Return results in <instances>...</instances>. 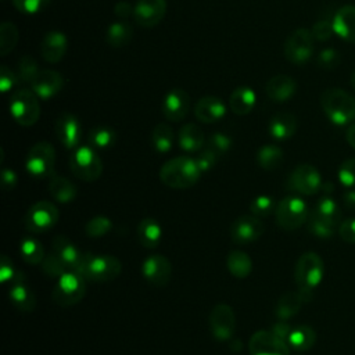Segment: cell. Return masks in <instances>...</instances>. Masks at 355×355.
<instances>
[{"label":"cell","instance_id":"44","mask_svg":"<svg viewBox=\"0 0 355 355\" xmlns=\"http://www.w3.org/2000/svg\"><path fill=\"white\" fill-rule=\"evenodd\" d=\"M40 266H42V270L44 275H47L49 277H54V279H58L65 272H68V268L65 266V263L58 258V255L54 251H51L50 254H47L44 257Z\"/></svg>","mask_w":355,"mask_h":355},{"label":"cell","instance_id":"20","mask_svg":"<svg viewBox=\"0 0 355 355\" xmlns=\"http://www.w3.org/2000/svg\"><path fill=\"white\" fill-rule=\"evenodd\" d=\"M64 86V76L54 69H42L31 83L33 93L40 98L55 96Z\"/></svg>","mask_w":355,"mask_h":355},{"label":"cell","instance_id":"45","mask_svg":"<svg viewBox=\"0 0 355 355\" xmlns=\"http://www.w3.org/2000/svg\"><path fill=\"white\" fill-rule=\"evenodd\" d=\"M276 209V202L269 196H258L250 204V211L252 215L258 218H266Z\"/></svg>","mask_w":355,"mask_h":355},{"label":"cell","instance_id":"38","mask_svg":"<svg viewBox=\"0 0 355 355\" xmlns=\"http://www.w3.org/2000/svg\"><path fill=\"white\" fill-rule=\"evenodd\" d=\"M19 252L22 259L29 265H40L44 259V248L42 243L33 237H24L19 243Z\"/></svg>","mask_w":355,"mask_h":355},{"label":"cell","instance_id":"26","mask_svg":"<svg viewBox=\"0 0 355 355\" xmlns=\"http://www.w3.org/2000/svg\"><path fill=\"white\" fill-rule=\"evenodd\" d=\"M297 90L295 80L288 75H276L270 78L265 86L266 96L276 103L287 101Z\"/></svg>","mask_w":355,"mask_h":355},{"label":"cell","instance_id":"43","mask_svg":"<svg viewBox=\"0 0 355 355\" xmlns=\"http://www.w3.org/2000/svg\"><path fill=\"white\" fill-rule=\"evenodd\" d=\"M112 227V222L105 215H96L85 225V233L89 237L97 239L107 234Z\"/></svg>","mask_w":355,"mask_h":355},{"label":"cell","instance_id":"21","mask_svg":"<svg viewBox=\"0 0 355 355\" xmlns=\"http://www.w3.org/2000/svg\"><path fill=\"white\" fill-rule=\"evenodd\" d=\"M8 298H10L11 304L22 312H31L36 306L35 293L32 291L25 276L21 272L17 276V279L10 284Z\"/></svg>","mask_w":355,"mask_h":355},{"label":"cell","instance_id":"33","mask_svg":"<svg viewBox=\"0 0 355 355\" xmlns=\"http://www.w3.org/2000/svg\"><path fill=\"white\" fill-rule=\"evenodd\" d=\"M49 191L55 201L62 202V204L71 202L78 194L76 186L69 179H67L64 176H57V175L50 178Z\"/></svg>","mask_w":355,"mask_h":355},{"label":"cell","instance_id":"2","mask_svg":"<svg viewBox=\"0 0 355 355\" xmlns=\"http://www.w3.org/2000/svg\"><path fill=\"white\" fill-rule=\"evenodd\" d=\"M323 272L324 263L316 252L308 251L298 258L294 268V280L297 283L298 293L305 302L311 301L313 290L323 279Z\"/></svg>","mask_w":355,"mask_h":355},{"label":"cell","instance_id":"3","mask_svg":"<svg viewBox=\"0 0 355 355\" xmlns=\"http://www.w3.org/2000/svg\"><path fill=\"white\" fill-rule=\"evenodd\" d=\"M320 105L334 125H345L355 119V97L343 89L324 90L320 96Z\"/></svg>","mask_w":355,"mask_h":355},{"label":"cell","instance_id":"57","mask_svg":"<svg viewBox=\"0 0 355 355\" xmlns=\"http://www.w3.org/2000/svg\"><path fill=\"white\" fill-rule=\"evenodd\" d=\"M270 330H272L277 337H280L282 340L287 341V340H288V336H290V333H291V330H293V327H291L286 320H279L277 323H275V324L272 326Z\"/></svg>","mask_w":355,"mask_h":355},{"label":"cell","instance_id":"40","mask_svg":"<svg viewBox=\"0 0 355 355\" xmlns=\"http://www.w3.org/2000/svg\"><path fill=\"white\" fill-rule=\"evenodd\" d=\"M173 130L168 123H158L151 135V144L155 148V151L165 154L168 151H171L172 146H173Z\"/></svg>","mask_w":355,"mask_h":355},{"label":"cell","instance_id":"13","mask_svg":"<svg viewBox=\"0 0 355 355\" xmlns=\"http://www.w3.org/2000/svg\"><path fill=\"white\" fill-rule=\"evenodd\" d=\"M236 316L230 305L216 304L209 312V330L218 341H229L234 336Z\"/></svg>","mask_w":355,"mask_h":355},{"label":"cell","instance_id":"29","mask_svg":"<svg viewBox=\"0 0 355 355\" xmlns=\"http://www.w3.org/2000/svg\"><path fill=\"white\" fill-rule=\"evenodd\" d=\"M136 233H137L139 243L148 250L155 248L162 239L161 225L158 223V220L150 216L140 220V223L137 225Z\"/></svg>","mask_w":355,"mask_h":355},{"label":"cell","instance_id":"34","mask_svg":"<svg viewBox=\"0 0 355 355\" xmlns=\"http://www.w3.org/2000/svg\"><path fill=\"white\" fill-rule=\"evenodd\" d=\"M308 230L319 237V239H329L334 234L338 223L323 216L322 214H319L315 208L309 212L308 215Z\"/></svg>","mask_w":355,"mask_h":355},{"label":"cell","instance_id":"50","mask_svg":"<svg viewBox=\"0 0 355 355\" xmlns=\"http://www.w3.org/2000/svg\"><path fill=\"white\" fill-rule=\"evenodd\" d=\"M15 8L24 14H36L44 10L50 0H12Z\"/></svg>","mask_w":355,"mask_h":355},{"label":"cell","instance_id":"60","mask_svg":"<svg viewBox=\"0 0 355 355\" xmlns=\"http://www.w3.org/2000/svg\"><path fill=\"white\" fill-rule=\"evenodd\" d=\"M344 204L351 208L355 209V191H347L344 194Z\"/></svg>","mask_w":355,"mask_h":355},{"label":"cell","instance_id":"53","mask_svg":"<svg viewBox=\"0 0 355 355\" xmlns=\"http://www.w3.org/2000/svg\"><path fill=\"white\" fill-rule=\"evenodd\" d=\"M316 62L323 69H334L340 64V54L333 49H324L319 53Z\"/></svg>","mask_w":355,"mask_h":355},{"label":"cell","instance_id":"27","mask_svg":"<svg viewBox=\"0 0 355 355\" xmlns=\"http://www.w3.org/2000/svg\"><path fill=\"white\" fill-rule=\"evenodd\" d=\"M297 130V118L291 112H277L269 122V133L276 140H287Z\"/></svg>","mask_w":355,"mask_h":355},{"label":"cell","instance_id":"5","mask_svg":"<svg viewBox=\"0 0 355 355\" xmlns=\"http://www.w3.org/2000/svg\"><path fill=\"white\" fill-rule=\"evenodd\" d=\"M69 168L73 176L83 182H94L103 173V162L92 146H79L69 155Z\"/></svg>","mask_w":355,"mask_h":355},{"label":"cell","instance_id":"42","mask_svg":"<svg viewBox=\"0 0 355 355\" xmlns=\"http://www.w3.org/2000/svg\"><path fill=\"white\" fill-rule=\"evenodd\" d=\"M37 73H39V68L35 58H32L31 55H22L18 60V64H17L18 82L32 83Z\"/></svg>","mask_w":355,"mask_h":355},{"label":"cell","instance_id":"14","mask_svg":"<svg viewBox=\"0 0 355 355\" xmlns=\"http://www.w3.org/2000/svg\"><path fill=\"white\" fill-rule=\"evenodd\" d=\"M248 349L251 355H290L291 348L272 330H258L251 336Z\"/></svg>","mask_w":355,"mask_h":355},{"label":"cell","instance_id":"12","mask_svg":"<svg viewBox=\"0 0 355 355\" xmlns=\"http://www.w3.org/2000/svg\"><path fill=\"white\" fill-rule=\"evenodd\" d=\"M313 35L306 28H298L284 42V55L293 64L306 62L313 53Z\"/></svg>","mask_w":355,"mask_h":355},{"label":"cell","instance_id":"4","mask_svg":"<svg viewBox=\"0 0 355 355\" xmlns=\"http://www.w3.org/2000/svg\"><path fill=\"white\" fill-rule=\"evenodd\" d=\"M122 270L121 261L114 255H97L83 252L79 273L93 283H107L119 276Z\"/></svg>","mask_w":355,"mask_h":355},{"label":"cell","instance_id":"59","mask_svg":"<svg viewBox=\"0 0 355 355\" xmlns=\"http://www.w3.org/2000/svg\"><path fill=\"white\" fill-rule=\"evenodd\" d=\"M345 139H347L348 144L355 150V122L348 126L347 133H345Z\"/></svg>","mask_w":355,"mask_h":355},{"label":"cell","instance_id":"52","mask_svg":"<svg viewBox=\"0 0 355 355\" xmlns=\"http://www.w3.org/2000/svg\"><path fill=\"white\" fill-rule=\"evenodd\" d=\"M19 272L14 268V263L7 255H1L0 258V282L3 284H11Z\"/></svg>","mask_w":355,"mask_h":355},{"label":"cell","instance_id":"28","mask_svg":"<svg viewBox=\"0 0 355 355\" xmlns=\"http://www.w3.org/2000/svg\"><path fill=\"white\" fill-rule=\"evenodd\" d=\"M178 141L183 151L197 153L204 148L205 137L202 130L196 123H186L179 129Z\"/></svg>","mask_w":355,"mask_h":355},{"label":"cell","instance_id":"58","mask_svg":"<svg viewBox=\"0 0 355 355\" xmlns=\"http://www.w3.org/2000/svg\"><path fill=\"white\" fill-rule=\"evenodd\" d=\"M133 10H135V7H132V4L129 1H125V0L118 1L114 7L115 15L119 17V18H128L130 14H133Z\"/></svg>","mask_w":355,"mask_h":355},{"label":"cell","instance_id":"47","mask_svg":"<svg viewBox=\"0 0 355 355\" xmlns=\"http://www.w3.org/2000/svg\"><path fill=\"white\" fill-rule=\"evenodd\" d=\"M205 146L209 147L211 150H214L218 155H222L225 153H227L232 147V137L226 133H222V132H215L212 133L207 141H205Z\"/></svg>","mask_w":355,"mask_h":355},{"label":"cell","instance_id":"8","mask_svg":"<svg viewBox=\"0 0 355 355\" xmlns=\"http://www.w3.org/2000/svg\"><path fill=\"white\" fill-rule=\"evenodd\" d=\"M276 223L284 230H295L308 220L306 202L298 196H287L280 200L275 209Z\"/></svg>","mask_w":355,"mask_h":355},{"label":"cell","instance_id":"39","mask_svg":"<svg viewBox=\"0 0 355 355\" xmlns=\"http://www.w3.org/2000/svg\"><path fill=\"white\" fill-rule=\"evenodd\" d=\"M89 146L94 150H107L116 141V133L108 126H96L89 132Z\"/></svg>","mask_w":355,"mask_h":355},{"label":"cell","instance_id":"51","mask_svg":"<svg viewBox=\"0 0 355 355\" xmlns=\"http://www.w3.org/2000/svg\"><path fill=\"white\" fill-rule=\"evenodd\" d=\"M312 35L315 39L320 40V42H324L327 39H330L331 33L334 32V28H333V19L330 18H322L319 21L315 22V25L312 26Z\"/></svg>","mask_w":355,"mask_h":355},{"label":"cell","instance_id":"22","mask_svg":"<svg viewBox=\"0 0 355 355\" xmlns=\"http://www.w3.org/2000/svg\"><path fill=\"white\" fill-rule=\"evenodd\" d=\"M51 250L65 263L68 270L79 273L83 252L79 251V248L68 237H65L62 234L55 236L51 243Z\"/></svg>","mask_w":355,"mask_h":355},{"label":"cell","instance_id":"55","mask_svg":"<svg viewBox=\"0 0 355 355\" xmlns=\"http://www.w3.org/2000/svg\"><path fill=\"white\" fill-rule=\"evenodd\" d=\"M340 237L347 241L355 244V218H348L338 225Z\"/></svg>","mask_w":355,"mask_h":355},{"label":"cell","instance_id":"31","mask_svg":"<svg viewBox=\"0 0 355 355\" xmlns=\"http://www.w3.org/2000/svg\"><path fill=\"white\" fill-rule=\"evenodd\" d=\"M304 302L305 301L302 300V297L298 293V290L297 291L284 293L279 298V301L276 304L275 315H276V318L279 320H286L287 322L288 319H291L293 316H295L300 312V309H301Z\"/></svg>","mask_w":355,"mask_h":355},{"label":"cell","instance_id":"32","mask_svg":"<svg viewBox=\"0 0 355 355\" xmlns=\"http://www.w3.org/2000/svg\"><path fill=\"white\" fill-rule=\"evenodd\" d=\"M315 343H316V333L311 326H306V324L293 327L287 340V344L290 345V348L298 352L309 351L315 345Z\"/></svg>","mask_w":355,"mask_h":355},{"label":"cell","instance_id":"61","mask_svg":"<svg viewBox=\"0 0 355 355\" xmlns=\"http://www.w3.org/2000/svg\"><path fill=\"white\" fill-rule=\"evenodd\" d=\"M229 345H230V348H232V351H236V352H239L240 349H241V341L239 340V338H232V340H229Z\"/></svg>","mask_w":355,"mask_h":355},{"label":"cell","instance_id":"6","mask_svg":"<svg viewBox=\"0 0 355 355\" xmlns=\"http://www.w3.org/2000/svg\"><path fill=\"white\" fill-rule=\"evenodd\" d=\"M86 279L76 272H65L57 279L55 286L51 291L53 301L60 306H72L82 301L86 294Z\"/></svg>","mask_w":355,"mask_h":355},{"label":"cell","instance_id":"18","mask_svg":"<svg viewBox=\"0 0 355 355\" xmlns=\"http://www.w3.org/2000/svg\"><path fill=\"white\" fill-rule=\"evenodd\" d=\"M54 130L60 143L65 148L75 150L76 147H79L82 129H80L79 121L72 114L69 112L61 114L55 121Z\"/></svg>","mask_w":355,"mask_h":355},{"label":"cell","instance_id":"36","mask_svg":"<svg viewBox=\"0 0 355 355\" xmlns=\"http://www.w3.org/2000/svg\"><path fill=\"white\" fill-rule=\"evenodd\" d=\"M226 265H227L230 275H233L237 279L247 277L252 270V261H251L250 255L240 250L232 251L227 255Z\"/></svg>","mask_w":355,"mask_h":355},{"label":"cell","instance_id":"1","mask_svg":"<svg viewBox=\"0 0 355 355\" xmlns=\"http://www.w3.org/2000/svg\"><path fill=\"white\" fill-rule=\"evenodd\" d=\"M201 173L194 158L175 157L161 166L159 179L168 187L189 189L198 182Z\"/></svg>","mask_w":355,"mask_h":355},{"label":"cell","instance_id":"7","mask_svg":"<svg viewBox=\"0 0 355 355\" xmlns=\"http://www.w3.org/2000/svg\"><path fill=\"white\" fill-rule=\"evenodd\" d=\"M10 112L21 126H32L40 116V105L33 90L18 89L10 97Z\"/></svg>","mask_w":355,"mask_h":355},{"label":"cell","instance_id":"16","mask_svg":"<svg viewBox=\"0 0 355 355\" xmlns=\"http://www.w3.org/2000/svg\"><path fill=\"white\" fill-rule=\"evenodd\" d=\"M265 232V225L255 215L239 216L230 227V237L236 244H248L257 241Z\"/></svg>","mask_w":355,"mask_h":355},{"label":"cell","instance_id":"62","mask_svg":"<svg viewBox=\"0 0 355 355\" xmlns=\"http://www.w3.org/2000/svg\"><path fill=\"white\" fill-rule=\"evenodd\" d=\"M349 82H351V86L355 89V71L352 72V75H351V78H349Z\"/></svg>","mask_w":355,"mask_h":355},{"label":"cell","instance_id":"17","mask_svg":"<svg viewBox=\"0 0 355 355\" xmlns=\"http://www.w3.org/2000/svg\"><path fill=\"white\" fill-rule=\"evenodd\" d=\"M166 12V0H137L133 10L135 21L144 28H153L161 22Z\"/></svg>","mask_w":355,"mask_h":355},{"label":"cell","instance_id":"54","mask_svg":"<svg viewBox=\"0 0 355 355\" xmlns=\"http://www.w3.org/2000/svg\"><path fill=\"white\" fill-rule=\"evenodd\" d=\"M18 82L17 73H14L7 65H1L0 68V89L3 93L12 89V86Z\"/></svg>","mask_w":355,"mask_h":355},{"label":"cell","instance_id":"19","mask_svg":"<svg viewBox=\"0 0 355 355\" xmlns=\"http://www.w3.org/2000/svg\"><path fill=\"white\" fill-rule=\"evenodd\" d=\"M190 110V97L183 89L169 90L162 101V112L171 122L182 121Z\"/></svg>","mask_w":355,"mask_h":355},{"label":"cell","instance_id":"11","mask_svg":"<svg viewBox=\"0 0 355 355\" xmlns=\"http://www.w3.org/2000/svg\"><path fill=\"white\" fill-rule=\"evenodd\" d=\"M287 189L302 196H313L322 187L319 171L311 164L297 165L287 178Z\"/></svg>","mask_w":355,"mask_h":355},{"label":"cell","instance_id":"41","mask_svg":"<svg viewBox=\"0 0 355 355\" xmlns=\"http://www.w3.org/2000/svg\"><path fill=\"white\" fill-rule=\"evenodd\" d=\"M18 37H19L18 29L12 22H10V21L1 22V25H0V54L7 55L15 47Z\"/></svg>","mask_w":355,"mask_h":355},{"label":"cell","instance_id":"46","mask_svg":"<svg viewBox=\"0 0 355 355\" xmlns=\"http://www.w3.org/2000/svg\"><path fill=\"white\" fill-rule=\"evenodd\" d=\"M315 209H316L319 214H322L323 216H326V218H329V219H331V220H334V222L338 223V220H340V209H338L337 202L334 201V198H331V197L329 196V193L324 194V196H322V197L318 200V202H316V205H315Z\"/></svg>","mask_w":355,"mask_h":355},{"label":"cell","instance_id":"35","mask_svg":"<svg viewBox=\"0 0 355 355\" xmlns=\"http://www.w3.org/2000/svg\"><path fill=\"white\" fill-rule=\"evenodd\" d=\"M133 37V29L126 21L112 22L105 33V40L112 47H123L129 44Z\"/></svg>","mask_w":355,"mask_h":355},{"label":"cell","instance_id":"24","mask_svg":"<svg viewBox=\"0 0 355 355\" xmlns=\"http://www.w3.org/2000/svg\"><path fill=\"white\" fill-rule=\"evenodd\" d=\"M226 114L225 103L215 96H205L194 105V115L204 123H214L222 119Z\"/></svg>","mask_w":355,"mask_h":355},{"label":"cell","instance_id":"25","mask_svg":"<svg viewBox=\"0 0 355 355\" xmlns=\"http://www.w3.org/2000/svg\"><path fill=\"white\" fill-rule=\"evenodd\" d=\"M334 33L349 43H355V6L340 7L333 15Z\"/></svg>","mask_w":355,"mask_h":355},{"label":"cell","instance_id":"9","mask_svg":"<svg viewBox=\"0 0 355 355\" xmlns=\"http://www.w3.org/2000/svg\"><path fill=\"white\" fill-rule=\"evenodd\" d=\"M55 151L49 141H39L31 147L25 159L26 172L37 179L54 176Z\"/></svg>","mask_w":355,"mask_h":355},{"label":"cell","instance_id":"56","mask_svg":"<svg viewBox=\"0 0 355 355\" xmlns=\"http://www.w3.org/2000/svg\"><path fill=\"white\" fill-rule=\"evenodd\" d=\"M18 183V176L17 173L12 171V169H8V168H4L1 171V187L8 191V190H12Z\"/></svg>","mask_w":355,"mask_h":355},{"label":"cell","instance_id":"48","mask_svg":"<svg viewBox=\"0 0 355 355\" xmlns=\"http://www.w3.org/2000/svg\"><path fill=\"white\" fill-rule=\"evenodd\" d=\"M337 176L345 187H355V157L341 162Z\"/></svg>","mask_w":355,"mask_h":355},{"label":"cell","instance_id":"30","mask_svg":"<svg viewBox=\"0 0 355 355\" xmlns=\"http://www.w3.org/2000/svg\"><path fill=\"white\" fill-rule=\"evenodd\" d=\"M257 103L254 90L248 86H240L234 89L229 97V107L237 115H247L252 111Z\"/></svg>","mask_w":355,"mask_h":355},{"label":"cell","instance_id":"49","mask_svg":"<svg viewBox=\"0 0 355 355\" xmlns=\"http://www.w3.org/2000/svg\"><path fill=\"white\" fill-rule=\"evenodd\" d=\"M218 158H219V155L214 150L204 146V148L198 151V155L194 159H196L201 172H208L211 168L215 166Z\"/></svg>","mask_w":355,"mask_h":355},{"label":"cell","instance_id":"15","mask_svg":"<svg viewBox=\"0 0 355 355\" xmlns=\"http://www.w3.org/2000/svg\"><path fill=\"white\" fill-rule=\"evenodd\" d=\"M141 275L148 284L154 287H165L172 276V265L166 257L153 254L143 261Z\"/></svg>","mask_w":355,"mask_h":355},{"label":"cell","instance_id":"37","mask_svg":"<svg viewBox=\"0 0 355 355\" xmlns=\"http://www.w3.org/2000/svg\"><path fill=\"white\" fill-rule=\"evenodd\" d=\"M284 154L280 147L275 144H265L257 153V162L261 168L266 171H273L279 168L283 162Z\"/></svg>","mask_w":355,"mask_h":355},{"label":"cell","instance_id":"23","mask_svg":"<svg viewBox=\"0 0 355 355\" xmlns=\"http://www.w3.org/2000/svg\"><path fill=\"white\" fill-rule=\"evenodd\" d=\"M68 47L67 36L60 31L47 32L40 43V54L47 62H58Z\"/></svg>","mask_w":355,"mask_h":355},{"label":"cell","instance_id":"10","mask_svg":"<svg viewBox=\"0 0 355 355\" xmlns=\"http://www.w3.org/2000/svg\"><path fill=\"white\" fill-rule=\"evenodd\" d=\"M58 216V208L53 202L43 200L31 205L25 214L24 225L32 233H44L57 225Z\"/></svg>","mask_w":355,"mask_h":355}]
</instances>
